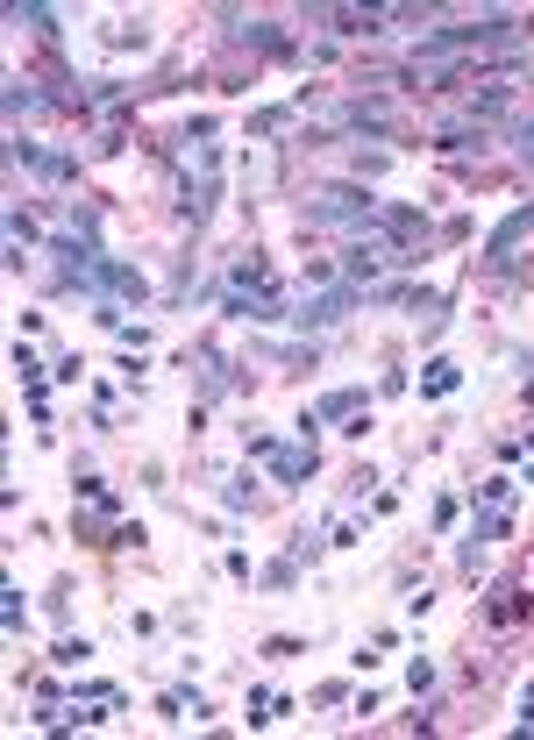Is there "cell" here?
<instances>
[{"mask_svg": "<svg viewBox=\"0 0 534 740\" xmlns=\"http://www.w3.org/2000/svg\"><path fill=\"white\" fill-rule=\"evenodd\" d=\"M306 221L314 228H342V221H378V199L356 193V185H336V193H320L314 207H306Z\"/></svg>", "mask_w": 534, "mask_h": 740, "instance_id": "obj_1", "label": "cell"}, {"mask_svg": "<svg viewBox=\"0 0 534 740\" xmlns=\"http://www.w3.org/2000/svg\"><path fill=\"white\" fill-rule=\"evenodd\" d=\"M356 300H364V292H356V286H336V292H320V300H306V306H300V314H292V320H300V328H336V320L350 314Z\"/></svg>", "mask_w": 534, "mask_h": 740, "instance_id": "obj_2", "label": "cell"}, {"mask_svg": "<svg viewBox=\"0 0 534 740\" xmlns=\"http://www.w3.org/2000/svg\"><path fill=\"white\" fill-rule=\"evenodd\" d=\"M271 470L286 484H306L314 477V441H271Z\"/></svg>", "mask_w": 534, "mask_h": 740, "instance_id": "obj_3", "label": "cell"}, {"mask_svg": "<svg viewBox=\"0 0 534 740\" xmlns=\"http://www.w3.org/2000/svg\"><path fill=\"white\" fill-rule=\"evenodd\" d=\"M527 228H534V199H527V207H513L499 228H491V242H485V264H506V250H513V242L527 235Z\"/></svg>", "mask_w": 534, "mask_h": 740, "instance_id": "obj_4", "label": "cell"}, {"mask_svg": "<svg viewBox=\"0 0 534 740\" xmlns=\"http://www.w3.org/2000/svg\"><path fill=\"white\" fill-rule=\"evenodd\" d=\"M36 107H44V93H36L29 78H15V86H8V114H36Z\"/></svg>", "mask_w": 534, "mask_h": 740, "instance_id": "obj_5", "label": "cell"}, {"mask_svg": "<svg viewBox=\"0 0 534 740\" xmlns=\"http://www.w3.org/2000/svg\"><path fill=\"white\" fill-rule=\"evenodd\" d=\"M8 15H15V22H29L36 36H58V15H50V8H22V0H15V8H8Z\"/></svg>", "mask_w": 534, "mask_h": 740, "instance_id": "obj_6", "label": "cell"}, {"mask_svg": "<svg viewBox=\"0 0 534 740\" xmlns=\"http://www.w3.org/2000/svg\"><path fill=\"white\" fill-rule=\"evenodd\" d=\"M364 407V392H328L320 399V421H342V413H356Z\"/></svg>", "mask_w": 534, "mask_h": 740, "instance_id": "obj_7", "label": "cell"}, {"mask_svg": "<svg viewBox=\"0 0 534 740\" xmlns=\"http://www.w3.org/2000/svg\"><path fill=\"white\" fill-rule=\"evenodd\" d=\"M477 499H485V506H506V499H513V484H506V477H485V484H477Z\"/></svg>", "mask_w": 534, "mask_h": 740, "instance_id": "obj_8", "label": "cell"}, {"mask_svg": "<svg viewBox=\"0 0 534 740\" xmlns=\"http://www.w3.org/2000/svg\"><path fill=\"white\" fill-rule=\"evenodd\" d=\"M421 392H457V371H449V363H435V371H427V385Z\"/></svg>", "mask_w": 534, "mask_h": 740, "instance_id": "obj_9", "label": "cell"}, {"mask_svg": "<svg viewBox=\"0 0 534 740\" xmlns=\"http://www.w3.org/2000/svg\"><path fill=\"white\" fill-rule=\"evenodd\" d=\"M15 371H22V385H36V378H44V363H36V356H29V349H22V342H15Z\"/></svg>", "mask_w": 534, "mask_h": 740, "instance_id": "obj_10", "label": "cell"}, {"mask_svg": "<svg viewBox=\"0 0 534 740\" xmlns=\"http://www.w3.org/2000/svg\"><path fill=\"white\" fill-rule=\"evenodd\" d=\"M513 150H520V157H527V165H534V114H527V121H520V129H513Z\"/></svg>", "mask_w": 534, "mask_h": 740, "instance_id": "obj_11", "label": "cell"}]
</instances>
